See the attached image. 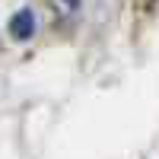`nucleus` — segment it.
Masks as SVG:
<instances>
[{"label": "nucleus", "mask_w": 159, "mask_h": 159, "mask_svg": "<svg viewBox=\"0 0 159 159\" xmlns=\"http://www.w3.org/2000/svg\"><path fill=\"white\" fill-rule=\"evenodd\" d=\"M32 29H35V19H32L29 10H19L16 16H13V22H10V32L16 35V38H29Z\"/></svg>", "instance_id": "obj_1"}, {"label": "nucleus", "mask_w": 159, "mask_h": 159, "mask_svg": "<svg viewBox=\"0 0 159 159\" xmlns=\"http://www.w3.org/2000/svg\"><path fill=\"white\" fill-rule=\"evenodd\" d=\"M140 3H143V7H147V10H150V7H153V3H156V0H140Z\"/></svg>", "instance_id": "obj_2"}]
</instances>
